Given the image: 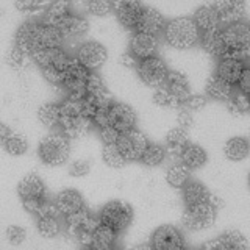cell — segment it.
<instances>
[{"label": "cell", "mask_w": 250, "mask_h": 250, "mask_svg": "<svg viewBox=\"0 0 250 250\" xmlns=\"http://www.w3.org/2000/svg\"><path fill=\"white\" fill-rule=\"evenodd\" d=\"M42 75L47 82L50 84H55V86H64V82H66V72H62L58 67L55 66H49L42 69Z\"/></svg>", "instance_id": "obj_44"}, {"label": "cell", "mask_w": 250, "mask_h": 250, "mask_svg": "<svg viewBox=\"0 0 250 250\" xmlns=\"http://www.w3.org/2000/svg\"><path fill=\"white\" fill-rule=\"evenodd\" d=\"M203 249H219V250H242L247 249V241L239 231H227L214 241L205 242Z\"/></svg>", "instance_id": "obj_15"}, {"label": "cell", "mask_w": 250, "mask_h": 250, "mask_svg": "<svg viewBox=\"0 0 250 250\" xmlns=\"http://www.w3.org/2000/svg\"><path fill=\"white\" fill-rule=\"evenodd\" d=\"M130 49L136 58H141V60L152 58V57H155L156 50H158V39H156L155 35L136 31L131 38Z\"/></svg>", "instance_id": "obj_12"}, {"label": "cell", "mask_w": 250, "mask_h": 250, "mask_svg": "<svg viewBox=\"0 0 250 250\" xmlns=\"http://www.w3.org/2000/svg\"><path fill=\"white\" fill-rule=\"evenodd\" d=\"M69 14H70V11H69V3H66V2H55V3H50L49 6H47V10L44 11V22L42 23L58 28L60 23L64 21Z\"/></svg>", "instance_id": "obj_28"}, {"label": "cell", "mask_w": 250, "mask_h": 250, "mask_svg": "<svg viewBox=\"0 0 250 250\" xmlns=\"http://www.w3.org/2000/svg\"><path fill=\"white\" fill-rule=\"evenodd\" d=\"M164 38L175 49H189L199 41V28L189 18H177L166 23Z\"/></svg>", "instance_id": "obj_2"}, {"label": "cell", "mask_w": 250, "mask_h": 250, "mask_svg": "<svg viewBox=\"0 0 250 250\" xmlns=\"http://www.w3.org/2000/svg\"><path fill=\"white\" fill-rule=\"evenodd\" d=\"M246 61H241V60H234V58H225L222 57V60L219 61V66H217V74L225 80L227 83L234 84L239 82V78L242 75L246 69Z\"/></svg>", "instance_id": "obj_17"}, {"label": "cell", "mask_w": 250, "mask_h": 250, "mask_svg": "<svg viewBox=\"0 0 250 250\" xmlns=\"http://www.w3.org/2000/svg\"><path fill=\"white\" fill-rule=\"evenodd\" d=\"M216 219V209L209 205L208 202L199 203V205L188 207L183 213V225L191 231H200L213 225Z\"/></svg>", "instance_id": "obj_5"}, {"label": "cell", "mask_w": 250, "mask_h": 250, "mask_svg": "<svg viewBox=\"0 0 250 250\" xmlns=\"http://www.w3.org/2000/svg\"><path fill=\"white\" fill-rule=\"evenodd\" d=\"M182 163L188 169H200L203 164L207 163V152L203 150L200 146H189L188 144L185 147V150L182 152Z\"/></svg>", "instance_id": "obj_27"}, {"label": "cell", "mask_w": 250, "mask_h": 250, "mask_svg": "<svg viewBox=\"0 0 250 250\" xmlns=\"http://www.w3.org/2000/svg\"><path fill=\"white\" fill-rule=\"evenodd\" d=\"M69 153H70V144L66 135L52 133V135H47L41 141V144H39V156L49 166L62 164L69 158Z\"/></svg>", "instance_id": "obj_3"}, {"label": "cell", "mask_w": 250, "mask_h": 250, "mask_svg": "<svg viewBox=\"0 0 250 250\" xmlns=\"http://www.w3.org/2000/svg\"><path fill=\"white\" fill-rule=\"evenodd\" d=\"M219 14L221 25H231V23L242 22L246 14V5L242 2H217L213 5Z\"/></svg>", "instance_id": "obj_14"}, {"label": "cell", "mask_w": 250, "mask_h": 250, "mask_svg": "<svg viewBox=\"0 0 250 250\" xmlns=\"http://www.w3.org/2000/svg\"><path fill=\"white\" fill-rule=\"evenodd\" d=\"M89 169H91V166H89V163H88V161L78 160V161H75V163L70 164L69 172H70V175H74V177H83V175L88 174Z\"/></svg>", "instance_id": "obj_50"}, {"label": "cell", "mask_w": 250, "mask_h": 250, "mask_svg": "<svg viewBox=\"0 0 250 250\" xmlns=\"http://www.w3.org/2000/svg\"><path fill=\"white\" fill-rule=\"evenodd\" d=\"M121 64L125 66V67H138V58L133 55L131 52H127V53H122L121 57Z\"/></svg>", "instance_id": "obj_56"}, {"label": "cell", "mask_w": 250, "mask_h": 250, "mask_svg": "<svg viewBox=\"0 0 250 250\" xmlns=\"http://www.w3.org/2000/svg\"><path fill=\"white\" fill-rule=\"evenodd\" d=\"M183 197L188 207L192 205H199V203H205L208 202L209 192L205 188V185H202L199 182H191L185 185V191H183Z\"/></svg>", "instance_id": "obj_26"}, {"label": "cell", "mask_w": 250, "mask_h": 250, "mask_svg": "<svg viewBox=\"0 0 250 250\" xmlns=\"http://www.w3.org/2000/svg\"><path fill=\"white\" fill-rule=\"evenodd\" d=\"M153 100H155L156 105L167 106V108H177V106L182 105V102L178 100V97L167 88L166 84H163V86H160L158 89H156Z\"/></svg>", "instance_id": "obj_39"}, {"label": "cell", "mask_w": 250, "mask_h": 250, "mask_svg": "<svg viewBox=\"0 0 250 250\" xmlns=\"http://www.w3.org/2000/svg\"><path fill=\"white\" fill-rule=\"evenodd\" d=\"M194 23L197 28L203 31L209 30H219L221 28V21H219V14L214 10V6H202L194 13Z\"/></svg>", "instance_id": "obj_20"}, {"label": "cell", "mask_w": 250, "mask_h": 250, "mask_svg": "<svg viewBox=\"0 0 250 250\" xmlns=\"http://www.w3.org/2000/svg\"><path fill=\"white\" fill-rule=\"evenodd\" d=\"M136 69H138V75L141 77V80L146 84L152 86V88H160V86H163L166 83V78L169 74L166 62L156 57L143 60Z\"/></svg>", "instance_id": "obj_6"}, {"label": "cell", "mask_w": 250, "mask_h": 250, "mask_svg": "<svg viewBox=\"0 0 250 250\" xmlns=\"http://www.w3.org/2000/svg\"><path fill=\"white\" fill-rule=\"evenodd\" d=\"M152 246L156 250H180L185 247V239L175 227L163 225L153 233Z\"/></svg>", "instance_id": "obj_9"}, {"label": "cell", "mask_w": 250, "mask_h": 250, "mask_svg": "<svg viewBox=\"0 0 250 250\" xmlns=\"http://www.w3.org/2000/svg\"><path fill=\"white\" fill-rule=\"evenodd\" d=\"M16 6L19 8V10H25V11H30V10H33V8H39V6H45L44 3H35V2H18L16 3Z\"/></svg>", "instance_id": "obj_58"}, {"label": "cell", "mask_w": 250, "mask_h": 250, "mask_svg": "<svg viewBox=\"0 0 250 250\" xmlns=\"http://www.w3.org/2000/svg\"><path fill=\"white\" fill-rule=\"evenodd\" d=\"M62 33L60 28L45 25L39 22H23L16 33V47L25 53L33 55L38 50L44 49H57L62 44Z\"/></svg>", "instance_id": "obj_1"}, {"label": "cell", "mask_w": 250, "mask_h": 250, "mask_svg": "<svg viewBox=\"0 0 250 250\" xmlns=\"http://www.w3.org/2000/svg\"><path fill=\"white\" fill-rule=\"evenodd\" d=\"M207 97L205 96H200V94H194V96H189L188 100L185 102V105L188 106L189 111H195V109H200L207 105Z\"/></svg>", "instance_id": "obj_51"}, {"label": "cell", "mask_w": 250, "mask_h": 250, "mask_svg": "<svg viewBox=\"0 0 250 250\" xmlns=\"http://www.w3.org/2000/svg\"><path fill=\"white\" fill-rule=\"evenodd\" d=\"M102 156H104V161L108 164V166L111 167H124L125 166V156L122 155V152L119 150V147H117V144H108L104 147V153H102Z\"/></svg>", "instance_id": "obj_40"}, {"label": "cell", "mask_w": 250, "mask_h": 250, "mask_svg": "<svg viewBox=\"0 0 250 250\" xmlns=\"http://www.w3.org/2000/svg\"><path fill=\"white\" fill-rule=\"evenodd\" d=\"M86 91H88V96H92V97H96V99L111 96V94H109L108 89H106V84L104 82V78H102L96 72L89 74L88 82H86Z\"/></svg>", "instance_id": "obj_34"}, {"label": "cell", "mask_w": 250, "mask_h": 250, "mask_svg": "<svg viewBox=\"0 0 250 250\" xmlns=\"http://www.w3.org/2000/svg\"><path fill=\"white\" fill-rule=\"evenodd\" d=\"M94 241H92V249H109L113 247L114 239H116V231L109 229L108 225L100 224L96 231H94Z\"/></svg>", "instance_id": "obj_31"}, {"label": "cell", "mask_w": 250, "mask_h": 250, "mask_svg": "<svg viewBox=\"0 0 250 250\" xmlns=\"http://www.w3.org/2000/svg\"><path fill=\"white\" fill-rule=\"evenodd\" d=\"M164 156H166V148L158 144H150V146H147L143 156H141V160H143L146 166L153 167V166H158L160 163H163Z\"/></svg>", "instance_id": "obj_38"}, {"label": "cell", "mask_w": 250, "mask_h": 250, "mask_svg": "<svg viewBox=\"0 0 250 250\" xmlns=\"http://www.w3.org/2000/svg\"><path fill=\"white\" fill-rule=\"evenodd\" d=\"M167 88L175 94L178 97V100L185 104L188 100V97L191 96L189 94V83H188V78L183 72H178V70H169L166 83Z\"/></svg>", "instance_id": "obj_21"}, {"label": "cell", "mask_w": 250, "mask_h": 250, "mask_svg": "<svg viewBox=\"0 0 250 250\" xmlns=\"http://www.w3.org/2000/svg\"><path fill=\"white\" fill-rule=\"evenodd\" d=\"M6 238L13 246H19V244H22L23 241H25L27 231L19 225H10V227H8V230H6Z\"/></svg>", "instance_id": "obj_46"}, {"label": "cell", "mask_w": 250, "mask_h": 250, "mask_svg": "<svg viewBox=\"0 0 250 250\" xmlns=\"http://www.w3.org/2000/svg\"><path fill=\"white\" fill-rule=\"evenodd\" d=\"M22 202H23V208H25L28 213L36 214L38 209L41 208V205L44 203V199H27V200H22Z\"/></svg>", "instance_id": "obj_54"}, {"label": "cell", "mask_w": 250, "mask_h": 250, "mask_svg": "<svg viewBox=\"0 0 250 250\" xmlns=\"http://www.w3.org/2000/svg\"><path fill=\"white\" fill-rule=\"evenodd\" d=\"M202 47L213 57H222L225 53V44L222 39V31L219 30H209L205 31L202 36Z\"/></svg>", "instance_id": "obj_25"}, {"label": "cell", "mask_w": 250, "mask_h": 250, "mask_svg": "<svg viewBox=\"0 0 250 250\" xmlns=\"http://www.w3.org/2000/svg\"><path fill=\"white\" fill-rule=\"evenodd\" d=\"M106 49L99 42H84L78 49L77 60L88 70H96L99 69L104 62L106 61Z\"/></svg>", "instance_id": "obj_10"}, {"label": "cell", "mask_w": 250, "mask_h": 250, "mask_svg": "<svg viewBox=\"0 0 250 250\" xmlns=\"http://www.w3.org/2000/svg\"><path fill=\"white\" fill-rule=\"evenodd\" d=\"M208 203H209V205L213 207L214 209H221V208H224V205H225L224 199H222V197H219V195H209V197H208Z\"/></svg>", "instance_id": "obj_57"}, {"label": "cell", "mask_w": 250, "mask_h": 250, "mask_svg": "<svg viewBox=\"0 0 250 250\" xmlns=\"http://www.w3.org/2000/svg\"><path fill=\"white\" fill-rule=\"evenodd\" d=\"M3 146L6 148V152L14 156L23 155L28 148V143H27L25 136H22L21 133H16V131H11V135L6 138Z\"/></svg>", "instance_id": "obj_36"}, {"label": "cell", "mask_w": 250, "mask_h": 250, "mask_svg": "<svg viewBox=\"0 0 250 250\" xmlns=\"http://www.w3.org/2000/svg\"><path fill=\"white\" fill-rule=\"evenodd\" d=\"M238 86H239L241 92L249 94V89H250V70L247 67L244 69V72H242L239 82H238Z\"/></svg>", "instance_id": "obj_55"}, {"label": "cell", "mask_w": 250, "mask_h": 250, "mask_svg": "<svg viewBox=\"0 0 250 250\" xmlns=\"http://www.w3.org/2000/svg\"><path fill=\"white\" fill-rule=\"evenodd\" d=\"M113 8L116 10L117 19H119L121 25L127 28L138 27L141 16H143V11H144V6L138 2H114Z\"/></svg>", "instance_id": "obj_13"}, {"label": "cell", "mask_w": 250, "mask_h": 250, "mask_svg": "<svg viewBox=\"0 0 250 250\" xmlns=\"http://www.w3.org/2000/svg\"><path fill=\"white\" fill-rule=\"evenodd\" d=\"M109 125L116 130L127 131L131 130L136 124V113L131 106L125 104H113L109 106Z\"/></svg>", "instance_id": "obj_11"}, {"label": "cell", "mask_w": 250, "mask_h": 250, "mask_svg": "<svg viewBox=\"0 0 250 250\" xmlns=\"http://www.w3.org/2000/svg\"><path fill=\"white\" fill-rule=\"evenodd\" d=\"M18 194L22 200L27 199H44L45 195V186L42 180L35 174L25 175L21 183L18 185Z\"/></svg>", "instance_id": "obj_16"}, {"label": "cell", "mask_w": 250, "mask_h": 250, "mask_svg": "<svg viewBox=\"0 0 250 250\" xmlns=\"http://www.w3.org/2000/svg\"><path fill=\"white\" fill-rule=\"evenodd\" d=\"M58 28L62 33V36L75 38V36L84 35L86 31H88V28H89V23H88V21H86V19L80 18V16L69 14L67 18L60 23Z\"/></svg>", "instance_id": "obj_23"}, {"label": "cell", "mask_w": 250, "mask_h": 250, "mask_svg": "<svg viewBox=\"0 0 250 250\" xmlns=\"http://www.w3.org/2000/svg\"><path fill=\"white\" fill-rule=\"evenodd\" d=\"M61 47H57V49H44V50H38L31 55V60H33L36 64L41 67V69H45L49 66H53L55 61L58 60L60 53H61Z\"/></svg>", "instance_id": "obj_37"}, {"label": "cell", "mask_w": 250, "mask_h": 250, "mask_svg": "<svg viewBox=\"0 0 250 250\" xmlns=\"http://www.w3.org/2000/svg\"><path fill=\"white\" fill-rule=\"evenodd\" d=\"M222 39L227 50L249 55L250 30L246 22H236L225 27V30L222 31Z\"/></svg>", "instance_id": "obj_8"}, {"label": "cell", "mask_w": 250, "mask_h": 250, "mask_svg": "<svg viewBox=\"0 0 250 250\" xmlns=\"http://www.w3.org/2000/svg\"><path fill=\"white\" fill-rule=\"evenodd\" d=\"M147 146L148 143L146 135L135 128L122 131L119 139H117V147H119V150L125 156V160H131V161L141 160Z\"/></svg>", "instance_id": "obj_7"}, {"label": "cell", "mask_w": 250, "mask_h": 250, "mask_svg": "<svg viewBox=\"0 0 250 250\" xmlns=\"http://www.w3.org/2000/svg\"><path fill=\"white\" fill-rule=\"evenodd\" d=\"M61 106V117H66V119H70V117H78L83 116V105L82 100H72L67 99L64 100Z\"/></svg>", "instance_id": "obj_42"}, {"label": "cell", "mask_w": 250, "mask_h": 250, "mask_svg": "<svg viewBox=\"0 0 250 250\" xmlns=\"http://www.w3.org/2000/svg\"><path fill=\"white\" fill-rule=\"evenodd\" d=\"M189 178V169L185 164H172L166 172V180L170 186L182 188L188 183Z\"/></svg>", "instance_id": "obj_33"}, {"label": "cell", "mask_w": 250, "mask_h": 250, "mask_svg": "<svg viewBox=\"0 0 250 250\" xmlns=\"http://www.w3.org/2000/svg\"><path fill=\"white\" fill-rule=\"evenodd\" d=\"M91 119H86L84 116H78V117H70V119H66V117H61L60 119V125L64 135L69 138H82L86 133L89 131V124Z\"/></svg>", "instance_id": "obj_22"}, {"label": "cell", "mask_w": 250, "mask_h": 250, "mask_svg": "<svg viewBox=\"0 0 250 250\" xmlns=\"http://www.w3.org/2000/svg\"><path fill=\"white\" fill-rule=\"evenodd\" d=\"M108 111H109V108L108 109L100 108L99 111L96 113V116H94L92 121L99 127V130L105 128V127H108V125H109V114H108Z\"/></svg>", "instance_id": "obj_52"}, {"label": "cell", "mask_w": 250, "mask_h": 250, "mask_svg": "<svg viewBox=\"0 0 250 250\" xmlns=\"http://www.w3.org/2000/svg\"><path fill=\"white\" fill-rule=\"evenodd\" d=\"M38 117L45 127H53L60 124L61 119V106L57 104H44L38 109Z\"/></svg>", "instance_id": "obj_32"}, {"label": "cell", "mask_w": 250, "mask_h": 250, "mask_svg": "<svg viewBox=\"0 0 250 250\" xmlns=\"http://www.w3.org/2000/svg\"><path fill=\"white\" fill-rule=\"evenodd\" d=\"M0 133H2V135H0V138H2V143H5L6 138L11 135V130L3 124V125H0Z\"/></svg>", "instance_id": "obj_59"}, {"label": "cell", "mask_w": 250, "mask_h": 250, "mask_svg": "<svg viewBox=\"0 0 250 250\" xmlns=\"http://www.w3.org/2000/svg\"><path fill=\"white\" fill-rule=\"evenodd\" d=\"M178 125H180V128H189L194 125V116L192 113L189 111V109H183V111H180L178 114Z\"/></svg>", "instance_id": "obj_53"}, {"label": "cell", "mask_w": 250, "mask_h": 250, "mask_svg": "<svg viewBox=\"0 0 250 250\" xmlns=\"http://www.w3.org/2000/svg\"><path fill=\"white\" fill-rule=\"evenodd\" d=\"M121 136V131L116 130L111 125H108V127L102 128L100 130V139L104 141V144L108 146V144H117V139Z\"/></svg>", "instance_id": "obj_49"}, {"label": "cell", "mask_w": 250, "mask_h": 250, "mask_svg": "<svg viewBox=\"0 0 250 250\" xmlns=\"http://www.w3.org/2000/svg\"><path fill=\"white\" fill-rule=\"evenodd\" d=\"M27 55L23 53L19 47H16L13 45L10 52H8L6 55V61H8V64H10L13 69H23L27 66Z\"/></svg>", "instance_id": "obj_43"}, {"label": "cell", "mask_w": 250, "mask_h": 250, "mask_svg": "<svg viewBox=\"0 0 250 250\" xmlns=\"http://www.w3.org/2000/svg\"><path fill=\"white\" fill-rule=\"evenodd\" d=\"M113 3L106 2V0H92V2L86 3V10L94 16H105L111 11Z\"/></svg>", "instance_id": "obj_45"}, {"label": "cell", "mask_w": 250, "mask_h": 250, "mask_svg": "<svg viewBox=\"0 0 250 250\" xmlns=\"http://www.w3.org/2000/svg\"><path fill=\"white\" fill-rule=\"evenodd\" d=\"M225 156L231 161H241L249 155V143L244 138H231L225 144Z\"/></svg>", "instance_id": "obj_30"}, {"label": "cell", "mask_w": 250, "mask_h": 250, "mask_svg": "<svg viewBox=\"0 0 250 250\" xmlns=\"http://www.w3.org/2000/svg\"><path fill=\"white\" fill-rule=\"evenodd\" d=\"M227 106H229L230 113L233 116H244L249 113V96L244 92L238 91L236 94L230 96V99L227 100Z\"/></svg>", "instance_id": "obj_35"}, {"label": "cell", "mask_w": 250, "mask_h": 250, "mask_svg": "<svg viewBox=\"0 0 250 250\" xmlns=\"http://www.w3.org/2000/svg\"><path fill=\"white\" fill-rule=\"evenodd\" d=\"M60 216H61V213L57 207V203H52V202H47V200H44L41 208H39L38 213H36L38 219H44V217H57L58 219Z\"/></svg>", "instance_id": "obj_47"}, {"label": "cell", "mask_w": 250, "mask_h": 250, "mask_svg": "<svg viewBox=\"0 0 250 250\" xmlns=\"http://www.w3.org/2000/svg\"><path fill=\"white\" fill-rule=\"evenodd\" d=\"M61 227L57 217H44L38 219V231L42 234L44 238H55L60 233Z\"/></svg>", "instance_id": "obj_41"}, {"label": "cell", "mask_w": 250, "mask_h": 250, "mask_svg": "<svg viewBox=\"0 0 250 250\" xmlns=\"http://www.w3.org/2000/svg\"><path fill=\"white\" fill-rule=\"evenodd\" d=\"M131 219H133V209L128 203H125L122 200L108 202L100 213L102 224L108 225L109 229H113L116 233L127 230Z\"/></svg>", "instance_id": "obj_4"}, {"label": "cell", "mask_w": 250, "mask_h": 250, "mask_svg": "<svg viewBox=\"0 0 250 250\" xmlns=\"http://www.w3.org/2000/svg\"><path fill=\"white\" fill-rule=\"evenodd\" d=\"M207 94L214 100L225 102L231 96V84L222 80L219 75H211L207 82Z\"/></svg>", "instance_id": "obj_24"}, {"label": "cell", "mask_w": 250, "mask_h": 250, "mask_svg": "<svg viewBox=\"0 0 250 250\" xmlns=\"http://www.w3.org/2000/svg\"><path fill=\"white\" fill-rule=\"evenodd\" d=\"M164 27H166V22H164L163 14L158 10H155V8H144L136 30L141 31V33L156 35Z\"/></svg>", "instance_id": "obj_19"}, {"label": "cell", "mask_w": 250, "mask_h": 250, "mask_svg": "<svg viewBox=\"0 0 250 250\" xmlns=\"http://www.w3.org/2000/svg\"><path fill=\"white\" fill-rule=\"evenodd\" d=\"M57 207L60 209V213L62 216H69V214H74L77 211H80L84 208V200L80 194L74 189H64L61 191L58 195H57Z\"/></svg>", "instance_id": "obj_18"}, {"label": "cell", "mask_w": 250, "mask_h": 250, "mask_svg": "<svg viewBox=\"0 0 250 250\" xmlns=\"http://www.w3.org/2000/svg\"><path fill=\"white\" fill-rule=\"evenodd\" d=\"M153 246L150 244V242H146V244H138V246H135L133 249H136V250H150Z\"/></svg>", "instance_id": "obj_60"}, {"label": "cell", "mask_w": 250, "mask_h": 250, "mask_svg": "<svg viewBox=\"0 0 250 250\" xmlns=\"http://www.w3.org/2000/svg\"><path fill=\"white\" fill-rule=\"evenodd\" d=\"M82 105H83V116L86 119H94V116H96V113L99 111L97 100L92 96H86V99L82 100Z\"/></svg>", "instance_id": "obj_48"}, {"label": "cell", "mask_w": 250, "mask_h": 250, "mask_svg": "<svg viewBox=\"0 0 250 250\" xmlns=\"http://www.w3.org/2000/svg\"><path fill=\"white\" fill-rule=\"evenodd\" d=\"M188 146V133L183 128H172L166 135V152L170 155H182Z\"/></svg>", "instance_id": "obj_29"}]
</instances>
